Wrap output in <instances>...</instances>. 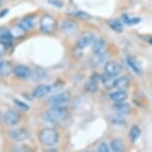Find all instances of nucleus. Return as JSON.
I'll list each match as a JSON object with an SVG mask.
<instances>
[{"instance_id": "obj_1", "label": "nucleus", "mask_w": 152, "mask_h": 152, "mask_svg": "<svg viewBox=\"0 0 152 152\" xmlns=\"http://www.w3.org/2000/svg\"><path fill=\"white\" fill-rule=\"evenodd\" d=\"M69 115V111L67 107H61V105H54L50 110L45 111L43 113V118L46 121L52 122V123H58L65 120Z\"/></svg>"}, {"instance_id": "obj_2", "label": "nucleus", "mask_w": 152, "mask_h": 152, "mask_svg": "<svg viewBox=\"0 0 152 152\" xmlns=\"http://www.w3.org/2000/svg\"><path fill=\"white\" fill-rule=\"evenodd\" d=\"M39 27L42 33L47 34V35H52L58 30V22L53 16L45 14L40 19Z\"/></svg>"}, {"instance_id": "obj_3", "label": "nucleus", "mask_w": 152, "mask_h": 152, "mask_svg": "<svg viewBox=\"0 0 152 152\" xmlns=\"http://www.w3.org/2000/svg\"><path fill=\"white\" fill-rule=\"evenodd\" d=\"M39 139L46 146H54L59 140V133L53 128H43L39 133Z\"/></svg>"}, {"instance_id": "obj_4", "label": "nucleus", "mask_w": 152, "mask_h": 152, "mask_svg": "<svg viewBox=\"0 0 152 152\" xmlns=\"http://www.w3.org/2000/svg\"><path fill=\"white\" fill-rule=\"evenodd\" d=\"M96 41L94 39V34L91 31H86V32L82 33L81 36L79 37L78 41H77V48L82 50L88 47V46L93 45L94 42Z\"/></svg>"}, {"instance_id": "obj_5", "label": "nucleus", "mask_w": 152, "mask_h": 152, "mask_svg": "<svg viewBox=\"0 0 152 152\" xmlns=\"http://www.w3.org/2000/svg\"><path fill=\"white\" fill-rule=\"evenodd\" d=\"M61 29L66 35L68 36H73L75 35L79 30V24L74 20L71 19H66L62 22Z\"/></svg>"}, {"instance_id": "obj_6", "label": "nucleus", "mask_w": 152, "mask_h": 152, "mask_svg": "<svg viewBox=\"0 0 152 152\" xmlns=\"http://www.w3.org/2000/svg\"><path fill=\"white\" fill-rule=\"evenodd\" d=\"M122 72V66L118 62L108 61L104 65V73L110 76L116 77Z\"/></svg>"}, {"instance_id": "obj_7", "label": "nucleus", "mask_w": 152, "mask_h": 152, "mask_svg": "<svg viewBox=\"0 0 152 152\" xmlns=\"http://www.w3.org/2000/svg\"><path fill=\"white\" fill-rule=\"evenodd\" d=\"M70 99H71V93L69 91H65L55 94L52 97H50L49 102L53 105H61L63 104H65V102H67L68 100H70Z\"/></svg>"}, {"instance_id": "obj_8", "label": "nucleus", "mask_w": 152, "mask_h": 152, "mask_svg": "<svg viewBox=\"0 0 152 152\" xmlns=\"http://www.w3.org/2000/svg\"><path fill=\"white\" fill-rule=\"evenodd\" d=\"M3 118H4V122L6 123L7 125L14 126L20 122L21 116H20L19 113H17L16 110H9L3 114Z\"/></svg>"}, {"instance_id": "obj_9", "label": "nucleus", "mask_w": 152, "mask_h": 152, "mask_svg": "<svg viewBox=\"0 0 152 152\" xmlns=\"http://www.w3.org/2000/svg\"><path fill=\"white\" fill-rule=\"evenodd\" d=\"M14 75L16 78L21 79V80H26L31 78L32 76V71L30 70L27 66L24 65H17L14 67Z\"/></svg>"}, {"instance_id": "obj_10", "label": "nucleus", "mask_w": 152, "mask_h": 152, "mask_svg": "<svg viewBox=\"0 0 152 152\" xmlns=\"http://www.w3.org/2000/svg\"><path fill=\"white\" fill-rule=\"evenodd\" d=\"M14 72V67L8 60H0V77L7 78Z\"/></svg>"}, {"instance_id": "obj_11", "label": "nucleus", "mask_w": 152, "mask_h": 152, "mask_svg": "<svg viewBox=\"0 0 152 152\" xmlns=\"http://www.w3.org/2000/svg\"><path fill=\"white\" fill-rule=\"evenodd\" d=\"M107 46L104 40L97 39L94 42L93 52L94 55H104V54H107Z\"/></svg>"}, {"instance_id": "obj_12", "label": "nucleus", "mask_w": 152, "mask_h": 152, "mask_svg": "<svg viewBox=\"0 0 152 152\" xmlns=\"http://www.w3.org/2000/svg\"><path fill=\"white\" fill-rule=\"evenodd\" d=\"M9 137L12 140L15 141H25L26 139L29 138V133L25 129H15L9 132Z\"/></svg>"}, {"instance_id": "obj_13", "label": "nucleus", "mask_w": 152, "mask_h": 152, "mask_svg": "<svg viewBox=\"0 0 152 152\" xmlns=\"http://www.w3.org/2000/svg\"><path fill=\"white\" fill-rule=\"evenodd\" d=\"M51 91V87L48 85H39L33 90V96L35 99H41V97H44L45 96Z\"/></svg>"}, {"instance_id": "obj_14", "label": "nucleus", "mask_w": 152, "mask_h": 152, "mask_svg": "<svg viewBox=\"0 0 152 152\" xmlns=\"http://www.w3.org/2000/svg\"><path fill=\"white\" fill-rule=\"evenodd\" d=\"M113 107L116 111H118L120 114H123V115H124V114H129L131 113V110H132L131 105L124 102H115V104H113Z\"/></svg>"}, {"instance_id": "obj_15", "label": "nucleus", "mask_w": 152, "mask_h": 152, "mask_svg": "<svg viewBox=\"0 0 152 152\" xmlns=\"http://www.w3.org/2000/svg\"><path fill=\"white\" fill-rule=\"evenodd\" d=\"M127 93L126 90H117L116 91H113L110 94V99L114 102H124L127 99Z\"/></svg>"}, {"instance_id": "obj_16", "label": "nucleus", "mask_w": 152, "mask_h": 152, "mask_svg": "<svg viewBox=\"0 0 152 152\" xmlns=\"http://www.w3.org/2000/svg\"><path fill=\"white\" fill-rule=\"evenodd\" d=\"M110 148L113 152H124L125 151V144L121 139L115 138L110 141Z\"/></svg>"}, {"instance_id": "obj_17", "label": "nucleus", "mask_w": 152, "mask_h": 152, "mask_svg": "<svg viewBox=\"0 0 152 152\" xmlns=\"http://www.w3.org/2000/svg\"><path fill=\"white\" fill-rule=\"evenodd\" d=\"M126 61H127L128 66H129V67L131 68V70H132L134 73H136L137 75H141L142 74L141 66L139 65V63L137 62L132 56H128L127 57V60H126Z\"/></svg>"}, {"instance_id": "obj_18", "label": "nucleus", "mask_w": 152, "mask_h": 152, "mask_svg": "<svg viewBox=\"0 0 152 152\" xmlns=\"http://www.w3.org/2000/svg\"><path fill=\"white\" fill-rule=\"evenodd\" d=\"M130 82L127 77H120L114 81V88H116L117 90H126Z\"/></svg>"}, {"instance_id": "obj_19", "label": "nucleus", "mask_w": 152, "mask_h": 152, "mask_svg": "<svg viewBox=\"0 0 152 152\" xmlns=\"http://www.w3.org/2000/svg\"><path fill=\"white\" fill-rule=\"evenodd\" d=\"M12 34H11L10 30H7L3 28V29H0V41L5 43L6 45H10L12 42Z\"/></svg>"}, {"instance_id": "obj_20", "label": "nucleus", "mask_w": 152, "mask_h": 152, "mask_svg": "<svg viewBox=\"0 0 152 152\" xmlns=\"http://www.w3.org/2000/svg\"><path fill=\"white\" fill-rule=\"evenodd\" d=\"M19 24L21 25L24 29H26L28 31V30L32 29L34 27V25H35V18H34L33 16H27V17H25V18H23Z\"/></svg>"}, {"instance_id": "obj_21", "label": "nucleus", "mask_w": 152, "mask_h": 152, "mask_svg": "<svg viewBox=\"0 0 152 152\" xmlns=\"http://www.w3.org/2000/svg\"><path fill=\"white\" fill-rule=\"evenodd\" d=\"M10 32L12 34L13 38H21V37H24L27 34V30L24 29L20 24H18L15 27H13V29Z\"/></svg>"}, {"instance_id": "obj_22", "label": "nucleus", "mask_w": 152, "mask_h": 152, "mask_svg": "<svg viewBox=\"0 0 152 152\" xmlns=\"http://www.w3.org/2000/svg\"><path fill=\"white\" fill-rule=\"evenodd\" d=\"M100 80H102V85H104L107 88H110L114 87V81H115V80H114V77L105 74L104 76H102V78H100Z\"/></svg>"}, {"instance_id": "obj_23", "label": "nucleus", "mask_w": 152, "mask_h": 152, "mask_svg": "<svg viewBox=\"0 0 152 152\" xmlns=\"http://www.w3.org/2000/svg\"><path fill=\"white\" fill-rule=\"evenodd\" d=\"M108 26H110L111 29H113V31H115V32H117V33L122 32V30H123L122 23L120 22L119 20H116V19L110 20V21H108Z\"/></svg>"}, {"instance_id": "obj_24", "label": "nucleus", "mask_w": 152, "mask_h": 152, "mask_svg": "<svg viewBox=\"0 0 152 152\" xmlns=\"http://www.w3.org/2000/svg\"><path fill=\"white\" fill-rule=\"evenodd\" d=\"M46 75H47V73H46V71L43 70L42 68H36L32 71V76L31 77H32L34 80H42L46 78Z\"/></svg>"}, {"instance_id": "obj_25", "label": "nucleus", "mask_w": 152, "mask_h": 152, "mask_svg": "<svg viewBox=\"0 0 152 152\" xmlns=\"http://www.w3.org/2000/svg\"><path fill=\"white\" fill-rule=\"evenodd\" d=\"M140 134H141V129L138 127L137 125H134L131 127L130 129V133H129V136H130V140L132 142H135L137 139H138V137L140 136Z\"/></svg>"}, {"instance_id": "obj_26", "label": "nucleus", "mask_w": 152, "mask_h": 152, "mask_svg": "<svg viewBox=\"0 0 152 152\" xmlns=\"http://www.w3.org/2000/svg\"><path fill=\"white\" fill-rule=\"evenodd\" d=\"M85 88L88 93H94V91H96L97 88H99V85H97V82L94 79V80H91L90 82H88L87 84H86Z\"/></svg>"}, {"instance_id": "obj_27", "label": "nucleus", "mask_w": 152, "mask_h": 152, "mask_svg": "<svg viewBox=\"0 0 152 152\" xmlns=\"http://www.w3.org/2000/svg\"><path fill=\"white\" fill-rule=\"evenodd\" d=\"M110 122L115 125H124L125 119L121 115H113L110 117Z\"/></svg>"}, {"instance_id": "obj_28", "label": "nucleus", "mask_w": 152, "mask_h": 152, "mask_svg": "<svg viewBox=\"0 0 152 152\" xmlns=\"http://www.w3.org/2000/svg\"><path fill=\"white\" fill-rule=\"evenodd\" d=\"M105 62V54L104 55H94V57L93 58V64L94 66H100L102 63Z\"/></svg>"}, {"instance_id": "obj_29", "label": "nucleus", "mask_w": 152, "mask_h": 152, "mask_svg": "<svg viewBox=\"0 0 152 152\" xmlns=\"http://www.w3.org/2000/svg\"><path fill=\"white\" fill-rule=\"evenodd\" d=\"M75 16L81 20H84V21H88V20H91L93 18L91 15H90V14L87 12H84V11H78V12L75 14Z\"/></svg>"}, {"instance_id": "obj_30", "label": "nucleus", "mask_w": 152, "mask_h": 152, "mask_svg": "<svg viewBox=\"0 0 152 152\" xmlns=\"http://www.w3.org/2000/svg\"><path fill=\"white\" fill-rule=\"evenodd\" d=\"M122 19H123V22L127 25H135L137 23L140 22L139 18H129L127 15H122Z\"/></svg>"}, {"instance_id": "obj_31", "label": "nucleus", "mask_w": 152, "mask_h": 152, "mask_svg": "<svg viewBox=\"0 0 152 152\" xmlns=\"http://www.w3.org/2000/svg\"><path fill=\"white\" fill-rule=\"evenodd\" d=\"M14 152H33L32 148L28 145H18V146H14L13 148Z\"/></svg>"}, {"instance_id": "obj_32", "label": "nucleus", "mask_w": 152, "mask_h": 152, "mask_svg": "<svg viewBox=\"0 0 152 152\" xmlns=\"http://www.w3.org/2000/svg\"><path fill=\"white\" fill-rule=\"evenodd\" d=\"M14 102H15V104L18 107L20 110H24V111H28L30 110V107H29V105L26 104L25 102H20L19 99H14Z\"/></svg>"}, {"instance_id": "obj_33", "label": "nucleus", "mask_w": 152, "mask_h": 152, "mask_svg": "<svg viewBox=\"0 0 152 152\" xmlns=\"http://www.w3.org/2000/svg\"><path fill=\"white\" fill-rule=\"evenodd\" d=\"M97 152H110V149L108 147V145L105 142L100 143L97 147Z\"/></svg>"}, {"instance_id": "obj_34", "label": "nucleus", "mask_w": 152, "mask_h": 152, "mask_svg": "<svg viewBox=\"0 0 152 152\" xmlns=\"http://www.w3.org/2000/svg\"><path fill=\"white\" fill-rule=\"evenodd\" d=\"M49 3L51 5H53V6H56L58 8H61L64 6V2H63V0H49Z\"/></svg>"}, {"instance_id": "obj_35", "label": "nucleus", "mask_w": 152, "mask_h": 152, "mask_svg": "<svg viewBox=\"0 0 152 152\" xmlns=\"http://www.w3.org/2000/svg\"><path fill=\"white\" fill-rule=\"evenodd\" d=\"M7 46L8 45H6L5 43L0 41V57L4 56L7 53Z\"/></svg>"}, {"instance_id": "obj_36", "label": "nucleus", "mask_w": 152, "mask_h": 152, "mask_svg": "<svg viewBox=\"0 0 152 152\" xmlns=\"http://www.w3.org/2000/svg\"><path fill=\"white\" fill-rule=\"evenodd\" d=\"M7 13H8V9H4V10H2V11H1V13H0V17H2V16L6 15Z\"/></svg>"}, {"instance_id": "obj_37", "label": "nucleus", "mask_w": 152, "mask_h": 152, "mask_svg": "<svg viewBox=\"0 0 152 152\" xmlns=\"http://www.w3.org/2000/svg\"><path fill=\"white\" fill-rule=\"evenodd\" d=\"M46 152H58L56 150V149H54V148H51V149H49V150H47Z\"/></svg>"}, {"instance_id": "obj_38", "label": "nucleus", "mask_w": 152, "mask_h": 152, "mask_svg": "<svg viewBox=\"0 0 152 152\" xmlns=\"http://www.w3.org/2000/svg\"><path fill=\"white\" fill-rule=\"evenodd\" d=\"M149 42H150V44L152 45V37H150V38H149Z\"/></svg>"}, {"instance_id": "obj_39", "label": "nucleus", "mask_w": 152, "mask_h": 152, "mask_svg": "<svg viewBox=\"0 0 152 152\" xmlns=\"http://www.w3.org/2000/svg\"><path fill=\"white\" fill-rule=\"evenodd\" d=\"M1 1H2V0H0V6H1Z\"/></svg>"}, {"instance_id": "obj_40", "label": "nucleus", "mask_w": 152, "mask_h": 152, "mask_svg": "<svg viewBox=\"0 0 152 152\" xmlns=\"http://www.w3.org/2000/svg\"><path fill=\"white\" fill-rule=\"evenodd\" d=\"M86 152H93V151H86Z\"/></svg>"}]
</instances>
